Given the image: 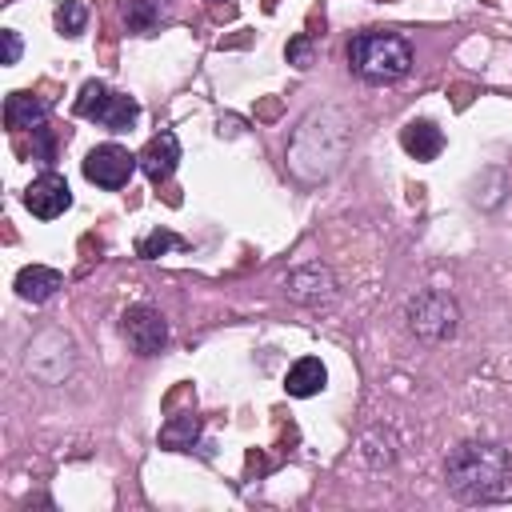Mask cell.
I'll list each match as a JSON object with an SVG mask.
<instances>
[{
    "label": "cell",
    "instance_id": "cell-1",
    "mask_svg": "<svg viewBox=\"0 0 512 512\" xmlns=\"http://www.w3.org/2000/svg\"><path fill=\"white\" fill-rule=\"evenodd\" d=\"M444 480L448 492L464 504H488L496 496H504L508 480H512V456L500 444L488 440H464L448 452L444 460Z\"/></svg>",
    "mask_w": 512,
    "mask_h": 512
},
{
    "label": "cell",
    "instance_id": "cell-2",
    "mask_svg": "<svg viewBox=\"0 0 512 512\" xmlns=\"http://www.w3.org/2000/svg\"><path fill=\"white\" fill-rule=\"evenodd\" d=\"M348 68L364 84H396L412 68V44L400 32H356L348 40Z\"/></svg>",
    "mask_w": 512,
    "mask_h": 512
},
{
    "label": "cell",
    "instance_id": "cell-3",
    "mask_svg": "<svg viewBox=\"0 0 512 512\" xmlns=\"http://www.w3.org/2000/svg\"><path fill=\"white\" fill-rule=\"evenodd\" d=\"M404 320H408V328H412L420 340L444 344V340H452L456 328H460V304H456L448 292H440V288H420L416 296H408Z\"/></svg>",
    "mask_w": 512,
    "mask_h": 512
},
{
    "label": "cell",
    "instance_id": "cell-4",
    "mask_svg": "<svg viewBox=\"0 0 512 512\" xmlns=\"http://www.w3.org/2000/svg\"><path fill=\"white\" fill-rule=\"evenodd\" d=\"M76 116L84 120H96L100 128L108 132H128L136 120H140V104L128 96V92H112L108 84L100 80H88L76 96Z\"/></svg>",
    "mask_w": 512,
    "mask_h": 512
},
{
    "label": "cell",
    "instance_id": "cell-5",
    "mask_svg": "<svg viewBox=\"0 0 512 512\" xmlns=\"http://www.w3.org/2000/svg\"><path fill=\"white\" fill-rule=\"evenodd\" d=\"M84 180L88 184H96V188H108V192H116V188H124L128 180H132V172L140 168V156H132L124 144H96L88 156H84Z\"/></svg>",
    "mask_w": 512,
    "mask_h": 512
},
{
    "label": "cell",
    "instance_id": "cell-6",
    "mask_svg": "<svg viewBox=\"0 0 512 512\" xmlns=\"http://www.w3.org/2000/svg\"><path fill=\"white\" fill-rule=\"evenodd\" d=\"M120 332H124V340H128V348H132L136 356H156V352L168 344V336H172L164 312L152 308V304H132V308H124Z\"/></svg>",
    "mask_w": 512,
    "mask_h": 512
},
{
    "label": "cell",
    "instance_id": "cell-7",
    "mask_svg": "<svg viewBox=\"0 0 512 512\" xmlns=\"http://www.w3.org/2000/svg\"><path fill=\"white\" fill-rule=\"evenodd\" d=\"M284 292H288V300H296L304 308H320V304H328L336 296V276H332L328 264L308 260V264H296L284 276Z\"/></svg>",
    "mask_w": 512,
    "mask_h": 512
},
{
    "label": "cell",
    "instance_id": "cell-8",
    "mask_svg": "<svg viewBox=\"0 0 512 512\" xmlns=\"http://www.w3.org/2000/svg\"><path fill=\"white\" fill-rule=\"evenodd\" d=\"M24 208L36 216V220H56L72 208V188L60 172H40L28 188H24Z\"/></svg>",
    "mask_w": 512,
    "mask_h": 512
},
{
    "label": "cell",
    "instance_id": "cell-9",
    "mask_svg": "<svg viewBox=\"0 0 512 512\" xmlns=\"http://www.w3.org/2000/svg\"><path fill=\"white\" fill-rule=\"evenodd\" d=\"M180 164V140L176 132H156L144 148H140V172L152 180V184H164Z\"/></svg>",
    "mask_w": 512,
    "mask_h": 512
},
{
    "label": "cell",
    "instance_id": "cell-10",
    "mask_svg": "<svg viewBox=\"0 0 512 512\" xmlns=\"http://www.w3.org/2000/svg\"><path fill=\"white\" fill-rule=\"evenodd\" d=\"M60 288H64V272H60V268L24 264V268L16 272V296H20L24 304H44V300H52Z\"/></svg>",
    "mask_w": 512,
    "mask_h": 512
},
{
    "label": "cell",
    "instance_id": "cell-11",
    "mask_svg": "<svg viewBox=\"0 0 512 512\" xmlns=\"http://www.w3.org/2000/svg\"><path fill=\"white\" fill-rule=\"evenodd\" d=\"M44 120H48V104H44L40 96H32V92H12V96L4 100V124H8L12 132H36V128H44Z\"/></svg>",
    "mask_w": 512,
    "mask_h": 512
},
{
    "label": "cell",
    "instance_id": "cell-12",
    "mask_svg": "<svg viewBox=\"0 0 512 512\" xmlns=\"http://www.w3.org/2000/svg\"><path fill=\"white\" fill-rule=\"evenodd\" d=\"M324 384H328V368H324L320 356H300V360L288 368V376H284V388H288V396H296V400L320 396Z\"/></svg>",
    "mask_w": 512,
    "mask_h": 512
},
{
    "label": "cell",
    "instance_id": "cell-13",
    "mask_svg": "<svg viewBox=\"0 0 512 512\" xmlns=\"http://www.w3.org/2000/svg\"><path fill=\"white\" fill-rule=\"evenodd\" d=\"M400 144L412 160H436L444 152V132L432 120H408L400 128Z\"/></svg>",
    "mask_w": 512,
    "mask_h": 512
},
{
    "label": "cell",
    "instance_id": "cell-14",
    "mask_svg": "<svg viewBox=\"0 0 512 512\" xmlns=\"http://www.w3.org/2000/svg\"><path fill=\"white\" fill-rule=\"evenodd\" d=\"M120 16H124L128 32H136V36H144V32H152V28L160 24L156 0H124V4H120Z\"/></svg>",
    "mask_w": 512,
    "mask_h": 512
},
{
    "label": "cell",
    "instance_id": "cell-15",
    "mask_svg": "<svg viewBox=\"0 0 512 512\" xmlns=\"http://www.w3.org/2000/svg\"><path fill=\"white\" fill-rule=\"evenodd\" d=\"M84 28H88V8L80 0H64L56 8V32L60 36H80Z\"/></svg>",
    "mask_w": 512,
    "mask_h": 512
},
{
    "label": "cell",
    "instance_id": "cell-16",
    "mask_svg": "<svg viewBox=\"0 0 512 512\" xmlns=\"http://www.w3.org/2000/svg\"><path fill=\"white\" fill-rule=\"evenodd\" d=\"M168 248H184V240H180L176 232H168V228H156V232L140 236V244H136V252H140L144 260H156V256H164Z\"/></svg>",
    "mask_w": 512,
    "mask_h": 512
},
{
    "label": "cell",
    "instance_id": "cell-17",
    "mask_svg": "<svg viewBox=\"0 0 512 512\" xmlns=\"http://www.w3.org/2000/svg\"><path fill=\"white\" fill-rule=\"evenodd\" d=\"M160 440H164L168 448H188V444L196 440V420H176V424H168V428L160 432Z\"/></svg>",
    "mask_w": 512,
    "mask_h": 512
},
{
    "label": "cell",
    "instance_id": "cell-18",
    "mask_svg": "<svg viewBox=\"0 0 512 512\" xmlns=\"http://www.w3.org/2000/svg\"><path fill=\"white\" fill-rule=\"evenodd\" d=\"M288 60H292L296 68H312V36H296V40L288 44Z\"/></svg>",
    "mask_w": 512,
    "mask_h": 512
},
{
    "label": "cell",
    "instance_id": "cell-19",
    "mask_svg": "<svg viewBox=\"0 0 512 512\" xmlns=\"http://www.w3.org/2000/svg\"><path fill=\"white\" fill-rule=\"evenodd\" d=\"M0 44H4V56H0V64H16V60H20V52H24V44H20V32H16V28H4V32H0Z\"/></svg>",
    "mask_w": 512,
    "mask_h": 512
}]
</instances>
